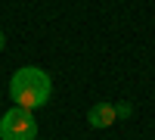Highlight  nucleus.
<instances>
[{
	"label": "nucleus",
	"mask_w": 155,
	"mask_h": 140,
	"mask_svg": "<svg viewBox=\"0 0 155 140\" xmlns=\"http://www.w3.org/2000/svg\"><path fill=\"white\" fill-rule=\"evenodd\" d=\"M115 115H118V118H130L134 115V106L127 103V100H121V103H115Z\"/></svg>",
	"instance_id": "obj_4"
},
{
	"label": "nucleus",
	"mask_w": 155,
	"mask_h": 140,
	"mask_svg": "<svg viewBox=\"0 0 155 140\" xmlns=\"http://www.w3.org/2000/svg\"><path fill=\"white\" fill-rule=\"evenodd\" d=\"M9 97L12 103L22 106V109H41L50 103L53 97V81L41 66H22L16 75L9 78Z\"/></svg>",
	"instance_id": "obj_1"
},
{
	"label": "nucleus",
	"mask_w": 155,
	"mask_h": 140,
	"mask_svg": "<svg viewBox=\"0 0 155 140\" xmlns=\"http://www.w3.org/2000/svg\"><path fill=\"white\" fill-rule=\"evenodd\" d=\"M37 137V118L31 109L12 106L0 115V140H34Z\"/></svg>",
	"instance_id": "obj_2"
},
{
	"label": "nucleus",
	"mask_w": 155,
	"mask_h": 140,
	"mask_svg": "<svg viewBox=\"0 0 155 140\" xmlns=\"http://www.w3.org/2000/svg\"><path fill=\"white\" fill-rule=\"evenodd\" d=\"M115 121H118L115 103H93L90 112H87V125H90V128H112Z\"/></svg>",
	"instance_id": "obj_3"
},
{
	"label": "nucleus",
	"mask_w": 155,
	"mask_h": 140,
	"mask_svg": "<svg viewBox=\"0 0 155 140\" xmlns=\"http://www.w3.org/2000/svg\"><path fill=\"white\" fill-rule=\"evenodd\" d=\"M3 47H6V34L0 31V53H3Z\"/></svg>",
	"instance_id": "obj_5"
}]
</instances>
